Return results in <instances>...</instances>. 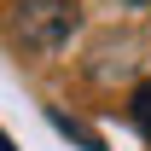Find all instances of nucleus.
<instances>
[{"instance_id":"1","label":"nucleus","mask_w":151,"mask_h":151,"mask_svg":"<svg viewBox=\"0 0 151 151\" xmlns=\"http://www.w3.org/2000/svg\"><path fill=\"white\" fill-rule=\"evenodd\" d=\"M76 23H81L76 0H23V6H18V41L29 47V52L64 47V41L76 35Z\"/></svg>"},{"instance_id":"2","label":"nucleus","mask_w":151,"mask_h":151,"mask_svg":"<svg viewBox=\"0 0 151 151\" xmlns=\"http://www.w3.org/2000/svg\"><path fill=\"white\" fill-rule=\"evenodd\" d=\"M134 122H139V134L151 139V81L139 87V93H134Z\"/></svg>"},{"instance_id":"3","label":"nucleus","mask_w":151,"mask_h":151,"mask_svg":"<svg viewBox=\"0 0 151 151\" xmlns=\"http://www.w3.org/2000/svg\"><path fill=\"white\" fill-rule=\"evenodd\" d=\"M0 151H12V139H6V134H0Z\"/></svg>"}]
</instances>
